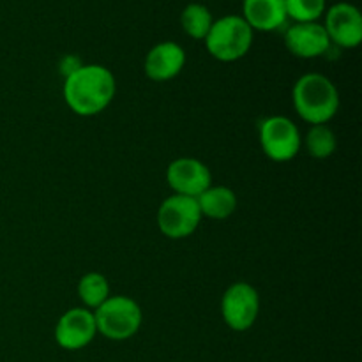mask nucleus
<instances>
[{
    "instance_id": "obj_14",
    "label": "nucleus",
    "mask_w": 362,
    "mask_h": 362,
    "mask_svg": "<svg viewBox=\"0 0 362 362\" xmlns=\"http://www.w3.org/2000/svg\"><path fill=\"white\" fill-rule=\"evenodd\" d=\"M197 204L200 207L202 218L223 221L237 211V194L228 186H209L200 197H197Z\"/></svg>"
},
{
    "instance_id": "obj_2",
    "label": "nucleus",
    "mask_w": 362,
    "mask_h": 362,
    "mask_svg": "<svg viewBox=\"0 0 362 362\" xmlns=\"http://www.w3.org/2000/svg\"><path fill=\"white\" fill-rule=\"evenodd\" d=\"M292 103L297 115L310 126L329 124L339 110V92L325 74L306 73L293 83Z\"/></svg>"
},
{
    "instance_id": "obj_15",
    "label": "nucleus",
    "mask_w": 362,
    "mask_h": 362,
    "mask_svg": "<svg viewBox=\"0 0 362 362\" xmlns=\"http://www.w3.org/2000/svg\"><path fill=\"white\" fill-rule=\"evenodd\" d=\"M212 23H214V16L209 7L200 2L187 4L180 13V27L186 32L187 37L197 39V41H204L207 37Z\"/></svg>"
},
{
    "instance_id": "obj_13",
    "label": "nucleus",
    "mask_w": 362,
    "mask_h": 362,
    "mask_svg": "<svg viewBox=\"0 0 362 362\" xmlns=\"http://www.w3.org/2000/svg\"><path fill=\"white\" fill-rule=\"evenodd\" d=\"M253 32H276L285 27V0H243V14Z\"/></svg>"
},
{
    "instance_id": "obj_7",
    "label": "nucleus",
    "mask_w": 362,
    "mask_h": 362,
    "mask_svg": "<svg viewBox=\"0 0 362 362\" xmlns=\"http://www.w3.org/2000/svg\"><path fill=\"white\" fill-rule=\"evenodd\" d=\"M260 315V293L247 281H235L221 297V317L232 331H250Z\"/></svg>"
},
{
    "instance_id": "obj_17",
    "label": "nucleus",
    "mask_w": 362,
    "mask_h": 362,
    "mask_svg": "<svg viewBox=\"0 0 362 362\" xmlns=\"http://www.w3.org/2000/svg\"><path fill=\"white\" fill-rule=\"evenodd\" d=\"M303 145L311 158L327 159L338 148V136L327 124H318L308 129L306 136L303 138Z\"/></svg>"
},
{
    "instance_id": "obj_1",
    "label": "nucleus",
    "mask_w": 362,
    "mask_h": 362,
    "mask_svg": "<svg viewBox=\"0 0 362 362\" xmlns=\"http://www.w3.org/2000/svg\"><path fill=\"white\" fill-rule=\"evenodd\" d=\"M64 101L80 117H94L112 105L117 81L112 71L101 64H81L64 81Z\"/></svg>"
},
{
    "instance_id": "obj_3",
    "label": "nucleus",
    "mask_w": 362,
    "mask_h": 362,
    "mask_svg": "<svg viewBox=\"0 0 362 362\" xmlns=\"http://www.w3.org/2000/svg\"><path fill=\"white\" fill-rule=\"evenodd\" d=\"M255 41V32L240 14H226L212 23L205 48L212 59L219 62H237L250 53Z\"/></svg>"
},
{
    "instance_id": "obj_5",
    "label": "nucleus",
    "mask_w": 362,
    "mask_h": 362,
    "mask_svg": "<svg viewBox=\"0 0 362 362\" xmlns=\"http://www.w3.org/2000/svg\"><path fill=\"white\" fill-rule=\"evenodd\" d=\"M258 141L264 154L274 163L292 161L303 148L299 127L285 115L265 117L258 124Z\"/></svg>"
},
{
    "instance_id": "obj_12",
    "label": "nucleus",
    "mask_w": 362,
    "mask_h": 362,
    "mask_svg": "<svg viewBox=\"0 0 362 362\" xmlns=\"http://www.w3.org/2000/svg\"><path fill=\"white\" fill-rule=\"evenodd\" d=\"M186 52L175 41H161L152 46L144 60V73L148 80L165 83L182 73Z\"/></svg>"
},
{
    "instance_id": "obj_11",
    "label": "nucleus",
    "mask_w": 362,
    "mask_h": 362,
    "mask_svg": "<svg viewBox=\"0 0 362 362\" xmlns=\"http://www.w3.org/2000/svg\"><path fill=\"white\" fill-rule=\"evenodd\" d=\"M285 46L297 59H318L331 49L324 25L320 21L311 23H292L285 30Z\"/></svg>"
},
{
    "instance_id": "obj_16",
    "label": "nucleus",
    "mask_w": 362,
    "mask_h": 362,
    "mask_svg": "<svg viewBox=\"0 0 362 362\" xmlns=\"http://www.w3.org/2000/svg\"><path fill=\"white\" fill-rule=\"evenodd\" d=\"M110 296V283L101 272H87L78 281V297L87 310L95 311Z\"/></svg>"
},
{
    "instance_id": "obj_6",
    "label": "nucleus",
    "mask_w": 362,
    "mask_h": 362,
    "mask_svg": "<svg viewBox=\"0 0 362 362\" xmlns=\"http://www.w3.org/2000/svg\"><path fill=\"white\" fill-rule=\"evenodd\" d=\"M202 219L204 218H202L197 198L182 197V194H172L165 198L156 216L159 232L172 240L193 235L200 226Z\"/></svg>"
},
{
    "instance_id": "obj_18",
    "label": "nucleus",
    "mask_w": 362,
    "mask_h": 362,
    "mask_svg": "<svg viewBox=\"0 0 362 362\" xmlns=\"http://www.w3.org/2000/svg\"><path fill=\"white\" fill-rule=\"evenodd\" d=\"M285 9L293 23H311L324 18L327 0H285Z\"/></svg>"
},
{
    "instance_id": "obj_9",
    "label": "nucleus",
    "mask_w": 362,
    "mask_h": 362,
    "mask_svg": "<svg viewBox=\"0 0 362 362\" xmlns=\"http://www.w3.org/2000/svg\"><path fill=\"white\" fill-rule=\"evenodd\" d=\"M95 336H98V325H95L94 311L83 306L67 310L55 325L57 345L67 352L85 349L94 341Z\"/></svg>"
},
{
    "instance_id": "obj_4",
    "label": "nucleus",
    "mask_w": 362,
    "mask_h": 362,
    "mask_svg": "<svg viewBox=\"0 0 362 362\" xmlns=\"http://www.w3.org/2000/svg\"><path fill=\"white\" fill-rule=\"evenodd\" d=\"M98 334L110 341H126L138 334L144 324L140 304L127 296H110L94 311Z\"/></svg>"
},
{
    "instance_id": "obj_10",
    "label": "nucleus",
    "mask_w": 362,
    "mask_h": 362,
    "mask_svg": "<svg viewBox=\"0 0 362 362\" xmlns=\"http://www.w3.org/2000/svg\"><path fill=\"white\" fill-rule=\"evenodd\" d=\"M166 182L173 194L197 198L212 186V173L204 161L197 158H177L166 168Z\"/></svg>"
},
{
    "instance_id": "obj_8",
    "label": "nucleus",
    "mask_w": 362,
    "mask_h": 362,
    "mask_svg": "<svg viewBox=\"0 0 362 362\" xmlns=\"http://www.w3.org/2000/svg\"><path fill=\"white\" fill-rule=\"evenodd\" d=\"M324 28L331 45L352 49L362 42V14L350 2H336L325 9Z\"/></svg>"
}]
</instances>
